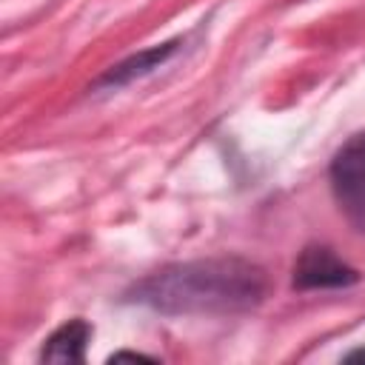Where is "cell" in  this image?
<instances>
[{"mask_svg":"<svg viewBox=\"0 0 365 365\" xmlns=\"http://www.w3.org/2000/svg\"><path fill=\"white\" fill-rule=\"evenodd\" d=\"M268 294V274L245 257H208L165 265L125 291L137 302L165 317H225L257 308Z\"/></svg>","mask_w":365,"mask_h":365,"instance_id":"obj_1","label":"cell"},{"mask_svg":"<svg viewBox=\"0 0 365 365\" xmlns=\"http://www.w3.org/2000/svg\"><path fill=\"white\" fill-rule=\"evenodd\" d=\"M342 359H345V362H365V345H362V348H354V351H348Z\"/></svg>","mask_w":365,"mask_h":365,"instance_id":"obj_7","label":"cell"},{"mask_svg":"<svg viewBox=\"0 0 365 365\" xmlns=\"http://www.w3.org/2000/svg\"><path fill=\"white\" fill-rule=\"evenodd\" d=\"M328 185L348 225L365 234V131L348 137L328 165Z\"/></svg>","mask_w":365,"mask_h":365,"instance_id":"obj_2","label":"cell"},{"mask_svg":"<svg viewBox=\"0 0 365 365\" xmlns=\"http://www.w3.org/2000/svg\"><path fill=\"white\" fill-rule=\"evenodd\" d=\"M359 282V271L348 265L334 248L322 242H311L299 251L291 268V285L297 291H328V288H351Z\"/></svg>","mask_w":365,"mask_h":365,"instance_id":"obj_3","label":"cell"},{"mask_svg":"<svg viewBox=\"0 0 365 365\" xmlns=\"http://www.w3.org/2000/svg\"><path fill=\"white\" fill-rule=\"evenodd\" d=\"M91 339V325L80 317L66 319L60 328H54L40 351L43 362H83L86 359V345Z\"/></svg>","mask_w":365,"mask_h":365,"instance_id":"obj_5","label":"cell"},{"mask_svg":"<svg viewBox=\"0 0 365 365\" xmlns=\"http://www.w3.org/2000/svg\"><path fill=\"white\" fill-rule=\"evenodd\" d=\"M117 359H151V356L134 354V351H120V354H111V362H117Z\"/></svg>","mask_w":365,"mask_h":365,"instance_id":"obj_6","label":"cell"},{"mask_svg":"<svg viewBox=\"0 0 365 365\" xmlns=\"http://www.w3.org/2000/svg\"><path fill=\"white\" fill-rule=\"evenodd\" d=\"M182 46V37H174V40H165V43H157V46H148L125 60H120L117 66H111L106 74H100L94 80V91H103V88H123L145 74H151L154 68L165 66Z\"/></svg>","mask_w":365,"mask_h":365,"instance_id":"obj_4","label":"cell"}]
</instances>
